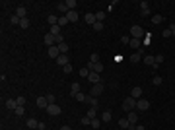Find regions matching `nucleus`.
Returning <instances> with one entry per match:
<instances>
[{"label":"nucleus","instance_id":"obj_1","mask_svg":"<svg viewBox=\"0 0 175 130\" xmlns=\"http://www.w3.org/2000/svg\"><path fill=\"white\" fill-rule=\"evenodd\" d=\"M123 109H125L127 113L134 111V109H136V99H134V97H127L125 101H123Z\"/></svg>","mask_w":175,"mask_h":130},{"label":"nucleus","instance_id":"obj_2","mask_svg":"<svg viewBox=\"0 0 175 130\" xmlns=\"http://www.w3.org/2000/svg\"><path fill=\"white\" fill-rule=\"evenodd\" d=\"M45 111H47V115H51V117H58V115H60V107H58L56 103H51Z\"/></svg>","mask_w":175,"mask_h":130},{"label":"nucleus","instance_id":"obj_3","mask_svg":"<svg viewBox=\"0 0 175 130\" xmlns=\"http://www.w3.org/2000/svg\"><path fill=\"white\" fill-rule=\"evenodd\" d=\"M131 37H134V39L144 37V29L140 27V25H132V27H131Z\"/></svg>","mask_w":175,"mask_h":130},{"label":"nucleus","instance_id":"obj_4","mask_svg":"<svg viewBox=\"0 0 175 130\" xmlns=\"http://www.w3.org/2000/svg\"><path fill=\"white\" fill-rule=\"evenodd\" d=\"M103 89H105V87H103V84H93V86H91V91H89V95L99 97V95L103 93Z\"/></svg>","mask_w":175,"mask_h":130},{"label":"nucleus","instance_id":"obj_5","mask_svg":"<svg viewBox=\"0 0 175 130\" xmlns=\"http://www.w3.org/2000/svg\"><path fill=\"white\" fill-rule=\"evenodd\" d=\"M136 109L138 111H148L150 109V101L148 99H136Z\"/></svg>","mask_w":175,"mask_h":130},{"label":"nucleus","instance_id":"obj_6","mask_svg":"<svg viewBox=\"0 0 175 130\" xmlns=\"http://www.w3.org/2000/svg\"><path fill=\"white\" fill-rule=\"evenodd\" d=\"M89 72H97V74H101L103 72V64L101 62H95V64H91V62H88V66H86Z\"/></svg>","mask_w":175,"mask_h":130},{"label":"nucleus","instance_id":"obj_7","mask_svg":"<svg viewBox=\"0 0 175 130\" xmlns=\"http://www.w3.org/2000/svg\"><path fill=\"white\" fill-rule=\"evenodd\" d=\"M43 41H45L47 47H53V45H56V37H55V35H51V33H47V35L43 37Z\"/></svg>","mask_w":175,"mask_h":130},{"label":"nucleus","instance_id":"obj_8","mask_svg":"<svg viewBox=\"0 0 175 130\" xmlns=\"http://www.w3.org/2000/svg\"><path fill=\"white\" fill-rule=\"evenodd\" d=\"M56 64L62 66V68H64L66 64H70V58H68V54H60V56L56 58Z\"/></svg>","mask_w":175,"mask_h":130},{"label":"nucleus","instance_id":"obj_9","mask_svg":"<svg viewBox=\"0 0 175 130\" xmlns=\"http://www.w3.org/2000/svg\"><path fill=\"white\" fill-rule=\"evenodd\" d=\"M88 80H89L91 84H101V74H97V72H89Z\"/></svg>","mask_w":175,"mask_h":130},{"label":"nucleus","instance_id":"obj_10","mask_svg":"<svg viewBox=\"0 0 175 130\" xmlns=\"http://www.w3.org/2000/svg\"><path fill=\"white\" fill-rule=\"evenodd\" d=\"M49 56H51V58H55V60L60 56V51H58V47H56V45L49 47Z\"/></svg>","mask_w":175,"mask_h":130},{"label":"nucleus","instance_id":"obj_11","mask_svg":"<svg viewBox=\"0 0 175 130\" xmlns=\"http://www.w3.org/2000/svg\"><path fill=\"white\" fill-rule=\"evenodd\" d=\"M16 16H18L20 20L27 18V10H25V6H18V8H16Z\"/></svg>","mask_w":175,"mask_h":130},{"label":"nucleus","instance_id":"obj_12","mask_svg":"<svg viewBox=\"0 0 175 130\" xmlns=\"http://www.w3.org/2000/svg\"><path fill=\"white\" fill-rule=\"evenodd\" d=\"M80 91H82V86H80L78 82H74V84L70 86V95L74 97V95H76V93H80Z\"/></svg>","mask_w":175,"mask_h":130},{"label":"nucleus","instance_id":"obj_13","mask_svg":"<svg viewBox=\"0 0 175 130\" xmlns=\"http://www.w3.org/2000/svg\"><path fill=\"white\" fill-rule=\"evenodd\" d=\"M18 107H20V105H18V101H16V99H6V109H10V111H16Z\"/></svg>","mask_w":175,"mask_h":130},{"label":"nucleus","instance_id":"obj_14","mask_svg":"<svg viewBox=\"0 0 175 130\" xmlns=\"http://www.w3.org/2000/svg\"><path fill=\"white\" fill-rule=\"evenodd\" d=\"M131 97H134V99H140L142 97V87H132V91H131Z\"/></svg>","mask_w":175,"mask_h":130},{"label":"nucleus","instance_id":"obj_15","mask_svg":"<svg viewBox=\"0 0 175 130\" xmlns=\"http://www.w3.org/2000/svg\"><path fill=\"white\" fill-rule=\"evenodd\" d=\"M35 103H37V107H39V109H47V107H49V101H47V97H37V101H35Z\"/></svg>","mask_w":175,"mask_h":130},{"label":"nucleus","instance_id":"obj_16","mask_svg":"<svg viewBox=\"0 0 175 130\" xmlns=\"http://www.w3.org/2000/svg\"><path fill=\"white\" fill-rule=\"evenodd\" d=\"M84 22L89 23V25H93V23L97 22V20H95V14H91V12H89V14H86V16H84Z\"/></svg>","mask_w":175,"mask_h":130},{"label":"nucleus","instance_id":"obj_17","mask_svg":"<svg viewBox=\"0 0 175 130\" xmlns=\"http://www.w3.org/2000/svg\"><path fill=\"white\" fill-rule=\"evenodd\" d=\"M142 54H144V51H138V53H132V54H131V62H132V64H136V62H138V60L142 58Z\"/></svg>","mask_w":175,"mask_h":130},{"label":"nucleus","instance_id":"obj_18","mask_svg":"<svg viewBox=\"0 0 175 130\" xmlns=\"http://www.w3.org/2000/svg\"><path fill=\"white\" fill-rule=\"evenodd\" d=\"M25 124H27V128H39V120L37 119H27Z\"/></svg>","mask_w":175,"mask_h":130},{"label":"nucleus","instance_id":"obj_19","mask_svg":"<svg viewBox=\"0 0 175 130\" xmlns=\"http://www.w3.org/2000/svg\"><path fill=\"white\" fill-rule=\"evenodd\" d=\"M140 14H142V16H148V14H150V4H148V2H142V4H140Z\"/></svg>","mask_w":175,"mask_h":130},{"label":"nucleus","instance_id":"obj_20","mask_svg":"<svg viewBox=\"0 0 175 130\" xmlns=\"http://www.w3.org/2000/svg\"><path fill=\"white\" fill-rule=\"evenodd\" d=\"M56 10H58V12H62L64 16L68 14V12H70V10H68V6H66V2H58V4H56Z\"/></svg>","mask_w":175,"mask_h":130},{"label":"nucleus","instance_id":"obj_21","mask_svg":"<svg viewBox=\"0 0 175 130\" xmlns=\"http://www.w3.org/2000/svg\"><path fill=\"white\" fill-rule=\"evenodd\" d=\"M86 117L93 120L95 117H97V109H95V107H89V109H88V113H86Z\"/></svg>","mask_w":175,"mask_h":130},{"label":"nucleus","instance_id":"obj_22","mask_svg":"<svg viewBox=\"0 0 175 130\" xmlns=\"http://www.w3.org/2000/svg\"><path fill=\"white\" fill-rule=\"evenodd\" d=\"M144 64H148L150 68H152V66L156 64V58H154L152 54H146V56H144Z\"/></svg>","mask_w":175,"mask_h":130},{"label":"nucleus","instance_id":"obj_23","mask_svg":"<svg viewBox=\"0 0 175 130\" xmlns=\"http://www.w3.org/2000/svg\"><path fill=\"white\" fill-rule=\"evenodd\" d=\"M66 18H68V22H78V12L76 10H70L66 14Z\"/></svg>","mask_w":175,"mask_h":130},{"label":"nucleus","instance_id":"obj_24","mask_svg":"<svg viewBox=\"0 0 175 130\" xmlns=\"http://www.w3.org/2000/svg\"><path fill=\"white\" fill-rule=\"evenodd\" d=\"M86 103H89V107H95L97 109V97H93V95H88V99H86Z\"/></svg>","mask_w":175,"mask_h":130},{"label":"nucleus","instance_id":"obj_25","mask_svg":"<svg viewBox=\"0 0 175 130\" xmlns=\"http://www.w3.org/2000/svg\"><path fill=\"white\" fill-rule=\"evenodd\" d=\"M60 29H62V27H60V25H58V23H56V25H51V35H55V37H58V35H60Z\"/></svg>","mask_w":175,"mask_h":130},{"label":"nucleus","instance_id":"obj_26","mask_svg":"<svg viewBox=\"0 0 175 130\" xmlns=\"http://www.w3.org/2000/svg\"><path fill=\"white\" fill-rule=\"evenodd\" d=\"M129 122H131V124H134V126H136V122H138V115H136L134 111H131V113H129Z\"/></svg>","mask_w":175,"mask_h":130},{"label":"nucleus","instance_id":"obj_27","mask_svg":"<svg viewBox=\"0 0 175 130\" xmlns=\"http://www.w3.org/2000/svg\"><path fill=\"white\" fill-rule=\"evenodd\" d=\"M56 47H58V51H60V54H68V43H58L56 45Z\"/></svg>","mask_w":175,"mask_h":130},{"label":"nucleus","instance_id":"obj_28","mask_svg":"<svg viewBox=\"0 0 175 130\" xmlns=\"http://www.w3.org/2000/svg\"><path fill=\"white\" fill-rule=\"evenodd\" d=\"M74 99H76V101H80V103H86L88 95H86V93H82V91H80V93H76V95H74Z\"/></svg>","mask_w":175,"mask_h":130},{"label":"nucleus","instance_id":"obj_29","mask_svg":"<svg viewBox=\"0 0 175 130\" xmlns=\"http://www.w3.org/2000/svg\"><path fill=\"white\" fill-rule=\"evenodd\" d=\"M105 18H107V12H101V10H99L97 14H95V20H97V22H101V23H103V20H105Z\"/></svg>","mask_w":175,"mask_h":130},{"label":"nucleus","instance_id":"obj_30","mask_svg":"<svg viewBox=\"0 0 175 130\" xmlns=\"http://www.w3.org/2000/svg\"><path fill=\"white\" fill-rule=\"evenodd\" d=\"M47 22H49V25H56V23H58V18H56V16H53V14H49Z\"/></svg>","mask_w":175,"mask_h":130},{"label":"nucleus","instance_id":"obj_31","mask_svg":"<svg viewBox=\"0 0 175 130\" xmlns=\"http://www.w3.org/2000/svg\"><path fill=\"white\" fill-rule=\"evenodd\" d=\"M129 47H132V49H140V39H134V37H132Z\"/></svg>","mask_w":175,"mask_h":130},{"label":"nucleus","instance_id":"obj_32","mask_svg":"<svg viewBox=\"0 0 175 130\" xmlns=\"http://www.w3.org/2000/svg\"><path fill=\"white\" fill-rule=\"evenodd\" d=\"M119 126H121V128H127V130H129V126H131L129 119H121V120H119Z\"/></svg>","mask_w":175,"mask_h":130},{"label":"nucleus","instance_id":"obj_33","mask_svg":"<svg viewBox=\"0 0 175 130\" xmlns=\"http://www.w3.org/2000/svg\"><path fill=\"white\" fill-rule=\"evenodd\" d=\"M162 22H164V16H162V14H158V16H154V18H152V23H156V25L162 23Z\"/></svg>","mask_w":175,"mask_h":130},{"label":"nucleus","instance_id":"obj_34","mask_svg":"<svg viewBox=\"0 0 175 130\" xmlns=\"http://www.w3.org/2000/svg\"><path fill=\"white\" fill-rule=\"evenodd\" d=\"M101 120H103V122H109L111 120V111H105V113L101 115Z\"/></svg>","mask_w":175,"mask_h":130},{"label":"nucleus","instance_id":"obj_35","mask_svg":"<svg viewBox=\"0 0 175 130\" xmlns=\"http://www.w3.org/2000/svg\"><path fill=\"white\" fill-rule=\"evenodd\" d=\"M89 62H91V64L99 62V54H97V53H91V56H89Z\"/></svg>","mask_w":175,"mask_h":130},{"label":"nucleus","instance_id":"obj_36","mask_svg":"<svg viewBox=\"0 0 175 130\" xmlns=\"http://www.w3.org/2000/svg\"><path fill=\"white\" fill-rule=\"evenodd\" d=\"M66 6H68V10H74L78 4H76V0H66Z\"/></svg>","mask_w":175,"mask_h":130},{"label":"nucleus","instance_id":"obj_37","mask_svg":"<svg viewBox=\"0 0 175 130\" xmlns=\"http://www.w3.org/2000/svg\"><path fill=\"white\" fill-rule=\"evenodd\" d=\"M20 27H22V29H27V27H29V20H27V18H23L22 22H20Z\"/></svg>","mask_w":175,"mask_h":130},{"label":"nucleus","instance_id":"obj_38","mask_svg":"<svg viewBox=\"0 0 175 130\" xmlns=\"http://www.w3.org/2000/svg\"><path fill=\"white\" fill-rule=\"evenodd\" d=\"M66 23H70V22H68V18H66V16H62V18H58V25H60V27H64Z\"/></svg>","mask_w":175,"mask_h":130},{"label":"nucleus","instance_id":"obj_39","mask_svg":"<svg viewBox=\"0 0 175 130\" xmlns=\"http://www.w3.org/2000/svg\"><path fill=\"white\" fill-rule=\"evenodd\" d=\"M91 27H93L95 31H103V23H101V22H95L93 25H91Z\"/></svg>","mask_w":175,"mask_h":130},{"label":"nucleus","instance_id":"obj_40","mask_svg":"<svg viewBox=\"0 0 175 130\" xmlns=\"http://www.w3.org/2000/svg\"><path fill=\"white\" fill-rule=\"evenodd\" d=\"M20 22H22V20H20L18 16H12L10 18V23H14V25H20Z\"/></svg>","mask_w":175,"mask_h":130},{"label":"nucleus","instance_id":"obj_41","mask_svg":"<svg viewBox=\"0 0 175 130\" xmlns=\"http://www.w3.org/2000/svg\"><path fill=\"white\" fill-rule=\"evenodd\" d=\"M80 76L88 78V76H89V70H88V68H80Z\"/></svg>","mask_w":175,"mask_h":130},{"label":"nucleus","instance_id":"obj_42","mask_svg":"<svg viewBox=\"0 0 175 130\" xmlns=\"http://www.w3.org/2000/svg\"><path fill=\"white\" fill-rule=\"evenodd\" d=\"M162 84H164L162 76H156V78H154V86H162Z\"/></svg>","mask_w":175,"mask_h":130},{"label":"nucleus","instance_id":"obj_43","mask_svg":"<svg viewBox=\"0 0 175 130\" xmlns=\"http://www.w3.org/2000/svg\"><path fill=\"white\" fill-rule=\"evenodd\" d=\"M154 58H156V64H162V62H164V54H156Z\"/></svg>","mask_w":175,"mask_h":130},{"label":"nucleus","instance_id":"obj_44","mask_svg":"<svg viewBox=\"0 0 175 130\" xmlns=\"http://www.w3.org/2000/svg\"><path fill=\"white\" fill-rule=\"evenodd\" d=\"M91 126H93V128H99V126H101V120H99V119H93V120H91Z\"/></svg>","mask_w":175,"mask_h":130},{"label":"nucleus","instance_id":"obj_45","mask_svg":"<svg viewBox=\"0 0 175 130\" xmlns=\"http://www.w3.org/2000/svg\"><path fill=\"white\" fill-rule=\"evenodd\" d=\"M84 126H88V124H91V119H88V117H82V120H80Z\"/></svg>","mask_w":175,"mask_h":130},{"label":"nucleus","instance_id":"obj_46","mask_svg":"<svg viewBox=\"0 0 175 130\" xmlns=\"http://www.w3.org/2000/svg\"><path fill=\"white\" fill-rule=\"evenodd\" d=\"M23 113H25V111H23V107H18L16 111H14V115H18V117H22Z\"/></svg>","mask_w":175,"mask_h":130},{"label":"nucleus","instance_id":"obj_47","mask_svg":"<svg viewBox=\"0 0 175 130\" xmlns=\"http://www.w3.org/2000/svg\"><path fill=\"white\" fill-rule=\"evenodd\" d=\"M16 101H18V105H20V107H23V105H25V97H22V95L16 99Z\"/></svg>","mask_w":175,"mask_h":130},{"label":"nucleus","instance_id":"obj_48","mask_svg":"<svg viewBox=\"0 0 175 130\" xmlns=\"http://www.w3.org/2000/svg\"><path fill=\"white\" fill-rule=\"evenodd\" d=\"M45 97H47V101H49V105L55 103V95H53V93H49V95H45Z\"/></svg>","mask_w":175,"mask_h":130},{"label":"nucleus","instance_id":"obj_49","mask_svg":"<svg viewBox=\"0 0 175 130\" xmlns=\"http://www.w3.org/2000/svg\"><path fill=\"white\" fill-rule=\"evenodd\" d=\"M62 70H64V74H70V72H72V66H70V64H66L64 68H62Z\"/></svg>","mask_w":175,"mask_h":130},{"label":"nucleus","instance_id":"obj_50","mask_svg":"<svg viewBox=\"0 0 175 130\" xmlns=\"http://www.w3.org/2000/svg\"><path fill=\"white\" fill-rule=\"evenodd\" d=\"M121 43H123V45H129V43H131V39H129V37H121Z\"/></svg>","mask_w":175,"mask_h":130},{"label":"nucleus","instance_id":"obj_51","mask_svg":"<svg viewBox=\"0 0 175 130\" xmlns=\"http://www.w3.org/2000/svg\"><path fill=\"white\" fill-rule=\"evenodd\" d=\"M117 4H119V2H117V0H113V2H111V4H109V12H113V8H115Z\"/></svg>","mask_w":175,"mask_h":130},{"label":"nucleus","instance_id":"obj_52","mask_svg":"<svg viewBox=\"0 0 175 130\" xmlns=\"http://www.w3.org/2000/svg\"><path fill=\"white\" fill-rule=\"evenodd\" d=\"M162 37H171V31H169V29H164V33H162Z\"/></svg>","mask_w":175,"mask_h":130},{"label":"nucleus","instance_id":"obj_53","mask_svg":"<svg viewBox=\"0 0 175 130\" xmlns=\"http://www.w3.org/2000/svg\"><path fill=\"white\" fill-rule=\"evenodd\" d=\"M169 31H171V37H175V23H171V27H169Z\"/></svg>","mask_w":175,"mask_h":130},{"label":"nucleus","instance_id":"obj_54","mask_svg":"<svg viewBox=\"0 0 175 130\" xmlns=\"http://www.w3.org/2000/svg\"><path fill=\"white\" fill-rule=\"evenodd\" d=\"M60 130H72V128H70L68 124H64V126H62V128H60Z\"/></svg>","mask_w":175,"mask_h":130},{"label":"nucleus","instance_id":"obj_55","mask_svg":"<svg viewBox=\"0 0 175 130\" xmlns=\"http://www.w3.org/2000/svg\"><path fill=\"white\" fill-rule=\"evenodd\" d=\"M134 130H144V126H136V128H134Z\"/></svg>","mask_w":175,"mask_h":130}]
</instances>
